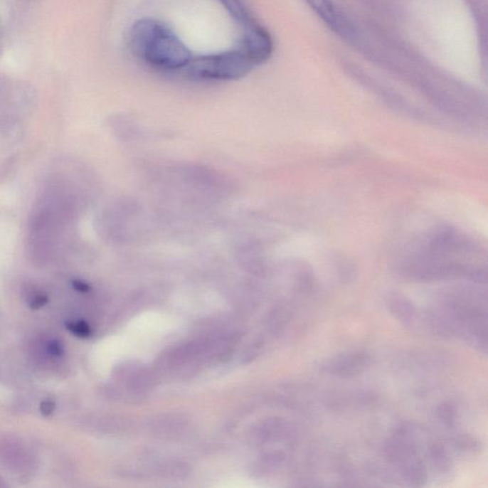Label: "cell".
<instances>
[{
  "instance_id": "cell-11",
  "label": "cell",
  "mask_w": 488,
  "mask_h": 488,
  "mask_svg": "<svg viewBox=\"0 0 488 488\" xmlns=\"http://www.w3.org/2000/svg\"><path fill=\"white\" fill-rule=\"evenodd\" d=\"M440 415H441L442 419H444V422L447 423L448 425H450L455 420H454L455 419V409L450 405H442Z\"/></svg>"
},
{
  "instance_id": "cell-10",
  "label": "cell",
  "mask_w": 488,
  "mask_h": 488,
  "mask_svg": "<svg viewBox=\"0 0 488 488\" xmlns=\"http://www.w3.org/2000/svg\"><path fill=\"white\" fill-rule=\"evenodd\" d=\"M47 351L53 357H61L64 353L63 344L58 339H52L47 344Z\"/></svg>"
},
{
  "instance_id": "cell-3",
  "label": "cell",
  "mask_w": 488,
  "mask_h": 488,
  "mask_svg": "<svg viewBox=\"0 0 488 488\" xmlns=\"http://www.w3.org/2000/svg\"><path fill=\"white\" fill-rule=\"evenodd\" d=\"M386 451L390 461L402 470L409 481L417 484L425 481V467L415 450L413 442L409 441L405 434L398 435L395 439L390 440Z\"/></svg>"
},
{
  "instance_id": "cell-8",
  "label": "cell",
  "mask_w": 488,
  "mask_h": 488,
  "mask_svg": "<svg viewBox=\"0 0 488 488\" xmlns=\"http://www.w3.org/2000/svg\"><path fill=\"white\" fill-rule=\"evenodd\" d=\"M389 308L395 318L399 319L405 327H412L414 324L416 309L408 299L395 297L390 301Z\"/></svg>"
},
{
  "instance_id": "cell-13",
  "label": "cell",
  "mask_w": 488,
  "mask_h": 488,
  "mask_svg": "<svg viewBox=\"0 0 488 488\" xmlns=\"http://www.w3.org/2000/svg\"><path fill=\"white\" fill-rule=\"evenodd\" d=\"M55 409V403L53 402L52 400L43 401V402L41 403V408H39V410H41V414L46 417L54 413Z\"/></svg>"
},
{
  "instance_id": "cell-9",
  "label": "cell",
  "mask_w": 488,
  "mask_h": 488,
  "mask_svg": "<svg viewBox=\"0 0 488 488\" xmlns=\"http://www.w3.org/2000/svg\"><path fill=\"white\" fill-rule=\"evenodd\" d=\"M66 328L70 332L80 338H88L91 336V329L88 324L84 322H67Z\"/></svg>"
},
{
  "instance_id": "cell-1",
  "label": "cell",
  "mask_w": 488,
  "mask_h": 488,
  "mask_svg": "<svg viewBox=\"0 0 488 488\" xmlns=\"http://www.w3.org/2000/svg\"><path fill=\"white\" fill-rule=\"evenodd\" d=\"M132 51L148 65L174 71L186 68L192 54L179 36L156 19L142 18L130 31Z\"/></svg>"
},
{
  "instance_id": "cell-4",
  "label": "cell",
  "mask_w": 488,
  "mask_h": 488,
  "mask_svg": "<svg viewBox=\"0 0 488 488\" xmlns=\"http://www.w3.org/2000/svg\"><path fill=\"white\" fill-rule=\"evenodd\" d=\"M273 39L268 31L257 22L244 28L240 51L246 55L253 65L265 63L273 53Z\"/></svg>"
},
{
  "instance_id": "cell-7",
  "label": "cell",
  "mask_w": 488,
  "mask_h": 488,
  "mask_svg": "<svg viewBox=\"0 0 488 488\" xmlns=\"http://www.w3.org/2000/svg\"><path fill=\"white\" fill-rule=\"evenodd\" d=\"M229 15L243 28L255 23L250 10L244 4L243 0H218Z\"/></svg>"
},
{
  "instance_id": "cell-12",
  "label": "cell",
  "mask_w": 488,
  "mask_h": 488,
  "mask_svg": "<svg viewBox=\"0 0 488 488\" xmlns=\"http://www.w3.org/2000/svg\"><path fill=\"white\" fill-rule=\"evenodd\" d=\"M48 302V297L44 294H36L33 296L29 302V307L31 309L38 310L39 308L43 307Z\"/></svg>"
},
{
  "instance_id": "cell-5",
  "label": "cell",
  "mask_w": 488,
  "mask_h": 488,
  "mask_svg": "<svg viewBox=\"0 0 488 488\" xmlns=\"http://www.w3.org/2000/svg\"><path fill=\"white\" fill-rule=\"evenodd\" d=\"M304 1L336 35L349 39L355 36V29L351 22L334 4L332 0H304Z\"/></svg>"
},
{
  "instance_id": "cell-14",
  "label": "cell",
  "mask_w": 488,
  "mask_h": 488,
  "mask_svg": "<svg viewBox=\"0 0 488 488\" xmlns=\"http://www.w3.org/2000/svg\"><path fill=\"white\" fill-rule=\"evenodd\" d=\"M73 286H74L75 290L80 292H87L89 290V286L87 285L86 283L80 282V280H75V282H73Z\"/></svg>"
},
{
  "instance_id": "cell-6",
  "label": "cell",
  "mask_w": 488,
  "mask_h": 488,
  "mask_svg": "<svg viewBox=\"0 0 488 488\" xmlns=\"http://www.w3.org/2000/svg\"><path fill=\"white\" fill-rule=\"evenodd\" d=\"M370 364L368 354L364 352L349 353L328 361L324 368L331 375L339 377H353L363 372Z\"/></svg>"
},
{
  "instance_id": "cell-2",
  "label": "cell",
  "mask_w": 488,
  "mask_h": 488,
  "mask_svg": "<svg viewBox=\"0 0 488 488\" xmlns=\"http://www.w3.org/2000/svg\"><path fill=\"white\" fill-rule=\"evenodd\" d=\"M254 65L240 50L203 55L191 60L188 74L198 80H235L245 77Z\"/></svg>"
}]
</instances>
